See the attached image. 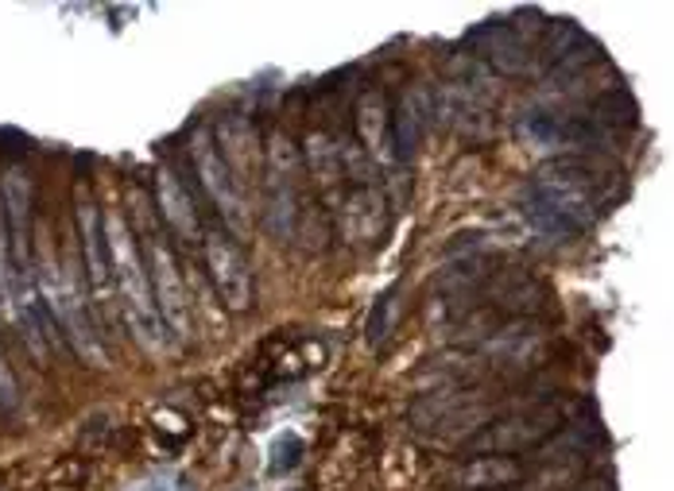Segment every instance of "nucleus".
Here are the masks:
<instances>
[{
  "mask_svg": "<svg viewBox=\"0 0 674 491\" xmlns=\"http://www.w3.org/2000/svg\"><path fill=\"white\" fill-rule=\"evenodd\" d=\"M527 193L574 237V232H586L609 210L612 193H616V175L594 159L562 155L535 171Z\"/></svg>",
  "mask_w": 674,
  "mask_h": 491,
  "instance_id": "obj_1",
  "label": "nucleus"
},
{
  "mask_svg": "<svg viewBox=\"0 0 674 491\" xmlns=\"http://www.w3.org/2000/svg\"><path fill=\"white\" fill-rule=\"evenodd\" d=\"M101 232H105V248H109V272L116 279V290H121V306H125V322L133 329V337L151 352L160 356L167 352V325H163L160 310H155V299H151V282L148 272H143L140 248H136L133 232L113 210L101 221Z\"/></svg>",
  "mask_w": 674,
  "mask_h": 491,
  "instance_id": "obj_2",
  "label": "nucleus"
},
{
  "mask_svg": "<svg viewBox=\"0 0 674 491\" xmlns=\"http://www.w3.org/2000/svg\"><path fill=\"white\" fill-rule=\"evenodd\" d=\"M562 430L559 406H532V411H512L504 418H492L480 433L470 438L477 456H512L532 445H542Z\"/></svg>",
  "mask_w": 674,
  "mask_h": 491,
  "instance_id": "obj_3",
  "label": "nucleus"
},
{
  "mask_svg": "<svg viewBox=\"0 0 674 491\" xmlns=\"http://www.w3.org/2000/svg\"><path fill=\"white\" fill-rule=\"evenodd\" d=\"M264 193L272 232L291 237L299 221V148L284 133H275L264 148Z\"/></svg>",
  "mask_w": 674,
  "mask_h": 491,
  "instance_id": "obj_4",
  "label": "nucleus"
},
{
  "mask_svg": "<svg viewBox=\"0 0 674 491\" xmlns=\"http://www.w3.org/2000/svg\"><path fill=\"white\" fill-rule=\"evenodd\" d=\"M190 163H195V175L202 178V190L213 198V205H217L222 217L240 232V228L249 225V205H245V190H240L237 178L225 167V159L217 155L213 133L198 128V133L190 136Z\"/></svg>",
  "mask_w": 674,
  "mask_h": 491,
  "instance_id": "obj_5",
  "label": "nucleus"
},
{
  "mask_svg": "<svg viewBox=\"0 0 674 491\" xmlns=\"http://www.w3.org/2000/svg\"><path fill=\"white\" fill-rule=\"evenodd\" d=\"M202 255L210 282L217 290V299L225 302V310L245 314L252 306V267L245 252L225 232H202Z\"/></svg>",
  "mask_w": 674,
  "mask_h": 491,
  "instance_id": "obj_6",
  "label": "nucleus"
},
{
  "mask_svg": "<svg viewBox=\"0 0 674 491\" xmlns=\"http://www.w3.org/2000/svg\"><path fill=\"white\" fill-rule=\"evenodd\" d=\"M148 282H151V299L160 310L167 333L175 337H190V294L183 287V275L175 267V255H171L167 240L151 237L148 240Z\"/></svg>",
  "mask_w": 674,
  "mask_h": 491,
  "instance_id": "obj_7",
  "label": "nucleus"
},
{
  "mask_svg": "<svg viewBox=\"0 0 674 491\" xmlns=\"http://www.w3.org/2000/svg\"><path fill=\"white\" fill-rule=\"evenodd\" d=\"M527 480V468L515 456H465L446 473V483L458 491H504Z\"/></svg>",
  "mask_w": 674,
  "mask_h": 491,
  "instance_id": "obj_8",
  "label": "nucleus"
},
{
  "mask_svg": "<svg viewBox=\"0 0 674 491\" xmlns=\"http://www.w3.org/2000/svg\"><path fill=\"white\" fill-rule=\"evenodd\" d=\"M213 143H217V155L225 159L229 175L237 178V186L245 190V182H249L252 167H260L257 128H252V124L245 121V116H229V121L217 124V136H213Z\"/></svg>",
  "mask_w": 674,
  "mask_h": 491,
  "instance_id": "obj_9",
  "label": "nucleus"
},
{
  "mask_svg": "<svg viewBox=\"0 0 674 491\" xmlns=\"http://www.w3.org/2000/svg\"><path fill=\"white\" fill-rule=\"evenodd\" d=\"M384 228V198L376 186H357L341 202V232H346L349 244L364 248L380 237Z\"/></svg>",
  "mask_w": 674,
  "mask_h": 491,
  "instance_id": "obj_10",
  "label": "nucleus"
},
{
  "mask_svg": "<svg viewBox=\"0 0 674 491\" xmlns=\"http://www.w3.org/2000/svg\"><path fill=\"white\" fill-rule=\"evenodd\" d=\"M155 198H160V213L171 228H175L183 240H202V221H198V210L190 202V193L183 190V182L175 178V171L160 167L155 175Z\"/></svg>",
  "mask_w": 674,
  "mask_h": 491,
  "instance_id": "obj_11",
  "label": "nucleus"
},
{
  "mask_svg": "<svg viewBox=\"0 0 674 491\" xmlns=\"http://www.w3.org/2000/svg\"><path fill=\"white\" fill-rule=\"evenodd\" d=\"M78 221H82V248H86V264H89V282H93V290L101 294V302H109V294H113V272H109V248H105V232H101V217H98V205L82 202L78 210Z\"/></svg>",
  "mask_w": 674,
  "mask_h": 491,
  "instance_id": "obj_12",
  "label": "nucleus"
},
{
  "mask_svg": "<svg viewBox=\"0 0 674 491\" xmlns=\"http://www.w3.org/2000/svg\"><path fill=\"white\" fill-rule=\"evenodd\" d=\"M477 47H480V59H485V66L492 74H524L527 62H532L527 43L515 36L508 24L492 27V32H485V36H477Z\"/></svg>",
  "mask_w": 674,
  "mask_h": 491,
  "instance_id": "obj_13",
  "label": "nucleus"
},
{
  "mask_svg": "<svg viewBox=\"0 0 674 491\" xmlns=\"http://www.w3.org/2000/svg\"><path fill=\"white\" fill-rule=\"evenodd\" d=\"M357 136L364 143V155L380 159L391 143V113L384 93H364L361 105H357Z\"/></svg>",
  "mask_w": 674,
  "mask_h": 491,
  "instance_id": "obj_14",
  "label": "nucleus"
},
{
  "mask_svg": "<svg viewBox=\"0 0 674 491\" xmlns=\"http://www.w3.org/2000/svg\"><path fill=\"white\" fill-rule=\"evenodd\" d=\"M307 167L314 175V186L322 193H334L346 182V163H341V143H334L326 133L307 136Z\"/></svg>",
  "mask_w": 674,
  "mask_h": 491,
  "instance_id": "obj_15",
  "label": "nucleus"
},
{
  "mask_svg": "<svg viewBox=\"0 0 674 491\" xmlns=\"http://www.w3.org/2000/svg\"><path fill=\"white\" fill-rule=\"evenodd\" d=\"M430 113H435V109H430L423 89H411V93L403 97L400 116H396V133H391V140L400 143L403 155H411V151L419 148V140H423V133H426V116Z\"/></svg>",
  "mask_w": 674,
  "mask_h": 491,
  "instance_id": "obj_16",
  "label": "nucleus"
}]
</instances>
